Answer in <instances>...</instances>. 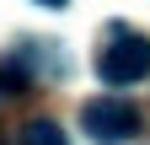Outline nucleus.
I'll return each mask as SVG.
<instances>
[{
    "label": "nucleus",
    "instance_id": "obj_1",
    "mask_svg": "<svg viewBox=\"0 0 150 145\" xmlns=\"http://www.w3.org/2000/svg\"><path fill=\"white\" fill-rule=\"evenodd\" d=\"M97 75L107 86H134L150 75V38L123 22H112L102 32V48H97Z\"/></svg>",
    "mask_w": 150,
    "mask_h": 145
},
{
    "label": "nucleus",
    "instance_id": "obj_2",
    "mask_svg": "<svg viewBox=\"0 0 150 145\" xmlns=\"http://www.w3.org/2000/svg\"><path fill=\"white\" fill-rule=\"evenodd\" d=\"M81 129L97 145H123V140L139 134V107L129 97H91L81 107Z\"/></svg>",
    "mask_w": 150,
    "mask_h": 145
},
{
    "label": "nucleus",
    "instance_id": "obj_3",
    "mask_svg": "<svg viewBox=\"0 0 150 145\" xmlns=\"http://www.w3.org/2000/svg\"><path fill=\"white\" fill-rule=\"evenodd\" d=\"M16 145H70L59 124H48V118H32L22 134H16Z\"/></svg>",
    "mask_w": 150,
    "mask_h": 145
},
{
    "label": "nucleus",
    "instance_id": "obj_4",
    "mask_svg": "<svg viewBox=\"0 0 150 145\" xmlns=\"http://www.w3.org/2000/svg\"><path fill=\"white\" fill-rule=\"evenodd\" d=\"M38 6H64V0H38Z\"/></svg>",
    "mask_w": 150,
    "mask_h": 145
}]
</instances>
